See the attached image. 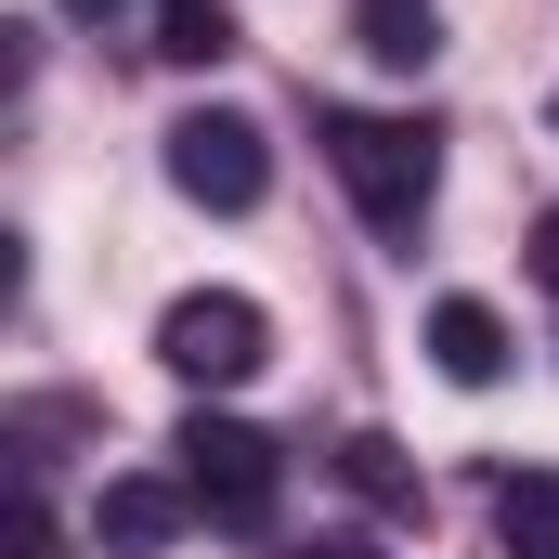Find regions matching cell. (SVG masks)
Here are the masks:
<instances>
[{"mask_svg": "<svg viewBox=\"0 0 559 559\" xmlns=\"http://www.w3.org/2000/svg\"><path fill=\"white\" fill-rule=\"evenodd\" d=\"M325 169H338V195L365 209V235L417 248L429 195H442V143H429L417 118H365V105H325Z\"/></svg>", "mask_w": 559, "mask_h": 559, "instance_id": "cell-1", "label": "cell"}, {"mask_svg": "<svg viewBox=\"0 0 559 559\" xmlns=\"http://www.w3.org/2000/svg\"><path fill=\"white\" fill-rule=\"evenodd\" d=\"M169 455H182L169 481L195 495V521H222V534H261V521H274V495H286V455H274V442H261L248 417H209V404H195V417L169 429Z\"/></svg>", "mask_w": 559, "mask_h": 559, "instance_id": "cell-2", "label": "cell"}, {"mask_svg": "<svg viewBox=\"0 0 559 559\" xmlns=\"http://www.w3.org/2000/svg\"><path fill=\"white\" fill-rule=\"evenodd\" d=\"M156 365H169L182 391H248V378L274 365V312H261L248 286H182V299L156 312Z\"/></svg>", "mask_w": 559, "mask_h": 559, "instance_id": "cell-3", "label": "cell"}, {"mask_svg": "<svg viewBox=\"0 0 559 559\" xmlns=\"http://www.w3.org/2000/svg\"><path fill=\"white\" fill-rule=\"evenodd\" d=\"M169 182L195 195V209H261L274 195V143L248 105H182L169 118Z\"/></svg>", "mask_w": 559, "mask_h": 559, "instance_id": "cell-4", "label": "cell"}, {"mask_svg": "<svg viewBox=\"0 0 559 559\" xmlns=\"http://www.w3.org/2000/svg\"><path fill=\"white\" fill-rule=\"evenodd\" d=\"M182 521H195V495H182V481H156V468H118V481L92 495V534H105L118 559H156Z\"/></svg>", "mask_w": 559, "mask_h": 559, "instance_id": "cell-5", "label": "cell"}, {"mask_svg": "<svg viewBox=\"0 0 559 559\" xmlns=\"http://www.w3.org/2000/svg\"><path fill=\"white\" fill-rule=\"evenodd\" d=\"M429 365H442L455 391H495V378H508V312H495V299H429Z\"/></svg>", "mask_w": 559, "mask_h": 559, "instance_id": "cell-6", "label": "cell"}, {"mask_svg": "<svg viewBox=\"0 0 559 559\" xmlns=\"http://www.w3.org/2000/svg\"><path fill=\"white\" fill-rule=\"evenodd\" d=\"M495 534H508V559H559V468H508L495 481Z\"/></svg>", "mask_w": 559, "mask_h": 559, "instance_id": "cell-7", "label": "cell"}, {"mask_svg": "<svg viewBox=\"0 0 559 559\" xmlns=\"http://www.w3.org/2000/svg\"><path fill=\"white\" fill-rule=\"evenodd\" d=\"M338 481H352L365 508L417 521V468H404V442H391V429H352V442H338Z\"/></svg>", "mask_w": 559, "mask_h": 559, "instance_id": "cell-8", "label": "cell"}, {"mask_svg": "<svg viewBox=\"0 0 559 559\" xmlns=\"http://www.w3.org/2000/svg\"><path fill=\"white\" fill-rule=\"evenodd\" d=\"M352 39H365L378 66H429V52H442V13H429V0H365Z\"/></svg>", "mask_w": 559, "mask_h": 559, "instance_id": "cell-9", "label": "cell"}, {"mask_svg": "<svg viewBox=\"0 0 559 559\" xmlns=\"http://www.w3.org/2000/svg\"><path fill=\"white\" fill-rule=\"evenodd\" d=\"M156 52L169 66H222L235 52V0H156Z\"/></svg>", "mask_w": 559, "mask_h": 559, "instance_id": "cell-10", "label": "cell"}, {"mask_svg": "<svg viewBox=\"0 0 559 559\" xmlns=\"http://www.w3.org/2000/svg\"><path fill=\"white\" fill-rule=\"evenodd\" d=\"M0 559H52V508H39V481H13V508H0Z\"/></svg>", "mask_w": 559, "mask_h": 559, "instance_id": "cell-11", "label": "cell"}, {"mask_svg": "<svg viewBox=\"0 0 559 559\" xmlns=\"http://www.w3.org/2000/svg\"><path fill=\"white\" fill-rule=\"evenodd\" d=\"M534 286H547V299H559V209H547V222H534Z\"/></svg>", "mask_w": 559, "mask_h": 559, "instance_id": "cell-12", "label": "cell"}, {"mask_svg": "<svg viewBox=\"0 0 559 559\" xmlns=\"http://www.w3.org/2000/svg\"><path fill=\"white\" fill-rule=\"evenodd\" d=\"M66 13H79V26H105V13H131V0H66Z\"/></svg>", "mask_w": 559, "mask_h": 559, "instance_id": "cell-13", "label": "cell"}, {"mask_svg": "<svg viewBox=\"0 0 559 559\" xmlns=\"http://www.w3.org/2000/svg\"><path fill=\"white\" fill-rule=\"evenodd\" d=\"M299 559H352V547H299Z\"/></svg>", "mask_w": 559, "mask_h": 559, "instance_id": "cell-14", "label": "cell"}]
</instances>
